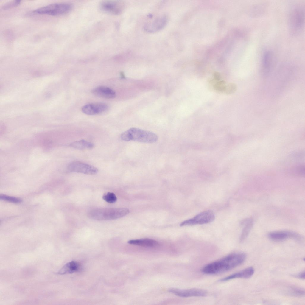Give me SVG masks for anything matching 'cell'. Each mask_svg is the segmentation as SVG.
I'll return each mask as SVG.
<instances>
[{"label":"cell","mask_w":305,"mask_h":305,"mask_svg":"<svg viewBox=\"0 0 305 305\" xmlns=\"http://www.w3.org/2000/svg\"><path fill=\"white\" fill-rule=\"evenodd\" d=\"M246 258V254L243 253L230 254L206 265L202 269V272L207 274L223 273L239 266L244 262Z\"/></svg>","instance_id":"cell-1"},{"label":"cell","mask_w":305,"mask_h":305,"mask_svg":"<svg viewBox=\"0 0 305 305\" xmlns=\"http://www.w3.org/2000/svg\"><path fill=\"white\" fill-rule=\"evenodd\" d=\"M129 212V210L125 208H97L89 211L88 216L95 220H109L120 218Z\"/></svg>","instance_id":"cell-2"},{"label":"cell","mask_w":305,"mask_h":305,"mask_svg":"<svg viewBox=\"0 0 305 305\" xmlns=\"http://www.w3.org/2000/svg\"><path fill=\"white\" fill-rule=\"evenodd\" d=\"M123 141H135L151 143L156 142L158 137L155 133L136 128H132L123 133L120 136Z\"/></svg>","instance_id":"cell-3"},{"label":"cell","mask_w":305,"mask_h":305,"mask_svg":"<svg viewBox=\"0 0 305 305\" xmlns=\"http://www.w3.org/2000/svg\"><path fill=\"white\" fill-rule=\"evenodd\" d=\"M72 8V5L70 3H55L36 9L32 12L35 14L58 15L68 13Z\"/></svg>","instance_id":"cell-4"},{"label":"cell","mask_w":305,"mask_h":305,"mask_svg":"<svg viewBox=\"0 0 305 305\" xmlns=\"http://www.w3.org/2000/svg\"><path fill=\"white\" fill-rule=\"evenodd\" d=\"M215 218L214 214L212 211L207 210L198 214L192 218L183 221L180 225L182 226L206 224L212 222Z\"/></svg>","instance_id":"cell-5"},{"label":"cell","mask_w":305,"mask_h":305,"mask_svg":"<svg viewBox=\"0 0 305 305\" xmlns=\"http://www.w3.org/2000/svg\"><path fill=\"white\" fill-rule=\"evenodd\" d=\"M67 169L69 172L93 175L97 173L98 170L96 167L87 164L79 161H74L68 165Z\"/></svg>","instance_id":"cell-6"},{"label":"cell","mask_w":305,"mask_h":305,"mask_svg":"<svg viewBox=\"0 0 305 305\" xmlns=\"http://www.w3.org/2000/svg\"><path fill=\"white\" fill-rule=\"evenodd\" d=\"M304 18V11L302 7L299 6L294 8L290 16L291 28L295 30L300 29L303 24Z\"/></svg>","instance_id":"cell-7"},{"label":"cell","mask_w":305,"mask_h":305,"mask_svg":"<svg viewBox=\"0 0 305 305\" xmlns=\"http://www.w3.org/2000/svg\"><path fill=\"white\" fill-rule=\"evenodd\" d=\"M168 291L182 297H202L206 296L207 294L205 290L197 288L181 289L172 288L169 289Z\"/></svg>","instance_id":"cell-8"},{"label":"cell","mask_w":305,"mask_h":305,"mask_svg":"<svg viewBox=\"0 0 305 305\" xmlns=\"http://www.w3.org/2000/svg\"><path fill=\"white\" fill-rule=\"evenodd\" d=\"M167 21L168 18L166 15H161L152 21L145 24L144 29L146 31L148 32H155L163 28L167 24Z\"/></svg>","instance_id":"cell-9"},{"label":"cell","mask_w":305,"mask_h":305,"mask_svg":"<svg viewBox=\"0 0 305 305\" xmlns=\"http://www.w3.org/2000/svg\"><path fill=\"white\" fill-rule=\"evenodd\" d=\"M108 106L103 103H91L83 106L82 112L88 115H95L105 112L108 109Z\"/></svg>","instance_id":"cell-10"},{"label":"cell","mask_w":305,"mask_h":305,"mask_svg":"<svg viewBox=\"0 0 305 305\" xmlns=\"http://www.w3.org/2000/svg\"><path fill=\"white\" fill-rule=\"evenodd\" d=\"M123 5L118 1H103L100 4L101 9L106 12L114 14H120L122 11Z\"/></svg>","instance_id":"cell-11"},{"label":"cell","mask_w":305,"mask_h":305,"mask_svg":"<svg viewBox=\"0 0 305 305\" xmlns=\"http://www.w3.org/2000/svg\"><path fill=\"white\" fill-rule=\"evenodd\" d=\"M254 272V268L252 267H249L222 278L220 281H225L236 278H248L252 276Z\"/></svg>","instance_id":"cell-12"},{"label":"cell","mask_w":305,"mask_h":305,"mask_svg":"<svg viewBox=\"0 0 305 305\" xmlns=\"http://www.w3.org/2000/svg\"><path fill=\"white\" fill-rule=\"evenodd\" d=\"M92 93L95 95L102 98L111 99L116 96L115 92L111 89L105 86H100L93 89Z\"/></svg>","instance_id":"cell-13"},{"label":"cell","mask_w":305,"mask_h":305,"mask_svg":"<svg viewBox=\"0 0 305 305\" xmlns=\"http://www.w3.org/2000/svg\"><path fill=\"white\" fill-rule=\"evenodd\" d=\"M130 244L144 247H154L159 245L156 241L148 238L130 240L128 242Z\"/></svg>","instance_id":"cell-14"},{"label":"cell","mask_w":305,"mask_h":305,"mask_svg":"<svg viewBox=\"0 0 305 305\" xmlns=\"http://www.w3.org/2000/svg\"><path fill=\"white\" fill-rule=\"evenodd\" d=\"M296 235L293 233L285 231H279L272 232L268 234L269 237L275 241H281L290 237H297Z\"/></svg>","instance_id":"cell-15"},{"label":"cell","mask_w":305,"mask_h":305,"mask_svg":"<svg viewBox=\"0 0 305 305\" xmlns=\"http://www.w3.org/2000/svg\"><path fill=\"white\" fill-rule=\"evenodd\" d=\"M78 268V264L75 262L72 261L66 264L57 274L64 275L72 273L77 271Z\"/></svg>","instance_id":"cell-16"},{"label":"cell","mask_w":305,"mask_h":305,"mask_svg":"<svg viewBox=\"0 0 305 305\" xmlns=\"http://www.w3.org/2000/svg\"><path fill=\"white\" fill-rule=\"evenodd\" d=\"M70 146L77 149L82 150L92 149L94 145L91 142L83 139L71 143Z\"/></svg>","instance_id":"cell-17"},{"label":"cell","mask_w":305,"mask_h":305,"mask_svg":"<svg viewBox=\"0 0 305 305\" xmlns=\"http://www.w3.org/2000/svg\"><path fill=\"white\" fill-rule=\"evenodd\" d=\"M245 225L240 238V242L243 241L247 237L251 229L253 224V222L252 219H249L245 222Z\"/></svg>","instance_id":"cell-18"},{"label":"cell","mask_w":305,"mask_h":305,"mask_svg":"<svg viewBox=\"0 0 305 305\" xmlns=\"http://www.w3.org/2000/svg\"><path fill=\"white\" fill-rule=\"evenodd\" d=\"M290 172L293 174L303 176L304 175V166L300 165L295 166L292 168Z\"/></svg>","instance_id":"cell-19"},{"label":"cell","mask_w":305,"mask_h":305,"mask_svg":"<svg viewBox=\"0 0 305 305\" xmlns=\"http://www.w3.org/2000/svg\"><path fill=\"white\" fill-rule=\"evenodd\" d=\"M103 199L106 202L113 203L117 200V197L115 194L112 192H108L102 197Z\"/></svg>","instance_id":"cell-20"},{"label":"cell","mask_w":305,"mask_h":305,"mask_svg":"<svg viewBox=\"0 0 305 305\" xmlns=\"http://www.w3.org/2000/svg\"><path fill=\"white\" fill-rule=\"evenodd\" d=\"M236 85L233 83H229L226 84L224 92L227 94H231L234 93L236 90Z\"/></svg>","instance_id":"cell-21"},{"label":"cell","mask_w":305,"mask_h":305,"mask_svg":"<svg viewBox=\"0 0 305 305\" xmlns=\"http://www.w3.org/2000/svg\"><path fill=\"white\" fill-rule=\"evenodd\" d=\"M1 199L15 203H21V200L19 198L15 197L1 194L0 195Z\"/></svg>","instance_id":"cell-22"},{"label":"cell","mask_w":305,"mask_h":305,"mask_svg":"<svg viewBox=\"0 0 305 305\" xmlns=\"http://www.w3.org/2000/svg\"><path fill=\"white\" fill-rule=\"evenodd\" d=\"M226 85V83L225 81H219L214 85L213 87L217 91L224 92Z\"/></svg>","instance_id":"cell-23"},{"label":"cell","mask_w":305,"mask_h":305,"mask_svg":"<svg viewBox=\"0 0 305 305\" xmlns=\"http://www.w3.org/2000/svg\"><path fill=\"white\" fill-rule=\"evenodd\" d=\"M291 295L295 296H302L304 295V291L302 289L292 287L289 291Z\"/></svg>","instance_id":"cell-24"},{"label":"cell","mask_w":305,"mask_h":305,"mask_svg":"<svg viewBox=\"0 0 305 305\" xmlns=\"http://www.w3.org/2000/svg\"><path fill=\"white\" fill-rule=\"evenodd\" d=\"M20 1L16 0L9 2L4 5L3 7V8L6 9L16 6L20 4Z\"/></svg>","instance_id":"cell-25"},{"label":"cell","mask_w":305,"mask_h":305,"mask_svg":"<svg viewBox=\"0 0 305 305\" xmlns=\"http://www.w3.org/2000/svg\"><path fill=\"white\" fill-rule=\"evenodd\" d=\"M214 79L217 82L219 81L221 78L220 74L217 72H215L213 74Z\"/></svg>","instance_id":"cell-26"},{"label":"cell","mask_w":305,"mask_h":305,"mask_svg":"<svg viewBox=\"0 0 305 305\" xmlns=\"http://www.w3.org/2000/svg\"><path fill=\"white\" fill-rule=\"evenodd\" d=\"M295 276L300 279H304L305 277V271L301 272L299 274Z\"/></svg>","instance_id":"cell-27"}]
</instances>
